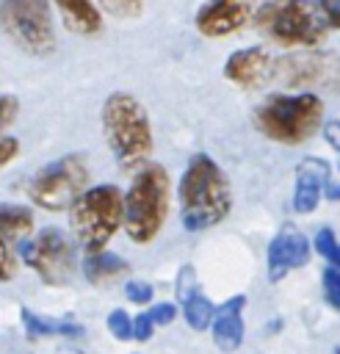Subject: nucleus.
<instances>
[{"label":"nucleus","mask_w":340,"mask_h":354,"mask_svg":"<svg viewBox=\"0 0 340 354\" xmlns=\"http://www.w3.org/2000/svg\"><path fill=\"white\" fill-rule=\"evenodd\" d=\"M180 202H182V224L191 232L216 227L229 216L232 194L224 171L207 155H193L180 180Z\"/></svg>","instance_id":"f257e3e1"},{"label":"nucleus","mask_w":340,"mask_h":354,"mask_svg":"<svg viewBox=\"0 0 340 354\" xmlns=\"http://www.w3.org/2000/svg\"><path fill=\"white\" fill-rule=\"evenodd\" d=\"M102 133L122 169L141 166L152 152V127L144 105L124 91H116L102 105Z\"/></svg>","instance_id":"f03ea898"},{"label":"nucleus","mask_w":340,"mask_h":354,"mask_svg":"<svg viewBox=\"0 0 340 354\" xmlns=\"http://www.w3.org/2000/svg\"><path fill=\"white\" fill-rule=\"evenodd\" d=\"M166 213H169V174L163 166L149 163L135 174L127 196H122L124 230L135 243H149L160 232Z\"/></svg>","instance_id":"7ed1b4c3"},{"label":"nucleus","mask_w":340,"mask_h":354,"mask_svg":"<svg viewBox=\"0 0 340 354\" xmlns=\"http://www.w3.org/2000/svg\"><path fill=\"white\" fill-rule=\"evenodd\" d=\"M323 116V102L312 91L301 94H274L254 111V124L263 136L282 144L307 141Z\"/></svg>","instance_id":"20e7f679"},{"label":"nucleus","mask_w":340,"mask_h":354,"mask_svg":"<svg viewBox=\"0 0 340 354\" xmlns=\"http://www.w3.org/2000/svg\"><path fill=\"white\" fill-rule=\"evenodd\" d=\"M69 218L77 243H83L88 254L102 252L122 224V191L116 185H94L83 191L72 202Z\"/></svg>","instance_id":"39448f33"},{"label":"nucleus","mask_w":340,"mask_h":354,"mask_svg":"<svg viewBox=\"0 0 340 354\" xmlns=\"http://www.w3.org/2000/svg\"><path fill=\"white\" fill-rule=\"evenodd\" d=\"M0 30L30 55H47L55 50L53 17L44 0H3Z\"/></svg>","instance_id":"423d86ee"},{"label":"nucleus","mask_w":340,"mask_h":354,"mask_svg":"<svg viewBox=\"0 0 340 354\" xmlns=\"http://www.w3.org/2000/svg\"><path fill=\"white\" fill-rule=\"evenodd\" d=\"M88 163L83 155H64L47 163L28 185V196L44 210H64L86 191Z\"/></svg>","instance_id":"0eeeda50"},{"label":"nucleus","mask_w":340,"mask_h":354,"mask_svg":"<svg viewBox=\"0 0 340 354\" xmlns=\"http://www.w3.org/2000/svg\"><path fill=\"white\" fill-rule=\"evenodd\" d=\"M257 28L282 44L315 47L323 41V28L307 3H265L257 8Z\"/></svg>","instance_id":"6e6552de"},{"label":"nucleus","mask_w":340,"mask_h":354,"mask_svg":"<svg viewBox=\"0 0 340 354\" xmlns=\"http://www.w3.org/2000/svg\"><path fill=\"white\" fill-rule=\"evenodd\" d=\"M19 257L47 285H66L72 279V274H75V266H77L72 241L55 227L41 230L36 241L19 243Z\"/></svg>","instance_id":"1a4fd4ad"},{"label":"nucleus","mask_w":340,"mask_h":354,"mask_svg":"<svg viewBox=\"0 0 340 354\" xmlns=\"http://www.w3.org/2000/svg\"><path fill=\"white\" fill-rule=\"evenodd\" d=\"M271 77L285 88H307V86H323L332 91H340V55L307 50L282 55L271 64Z\"/></svg>","instance_id":"9d476101"},{"label":"nucleus","mask_w":340,"mask_h":354,"mask_svg":"<svg viewBox=\"0 0 340 354\" xmlns=\"http://www.w3.org/2000/svg\"><path fill=\"white\" fill-rule=\"evenodd\" d=\"M307 260H310V241L299 230L285 227L268 243V279L279 282L290 268H301Z\"/></svg>","instance_id":"9b49d317"},{"label":"nucleus","mask_w":340,"mask_h":354,"mask_svg":"<svg viewBox=\"0 0 340 354\" xmlns=\"http://www.w3.org/2000/svg\"><path fill=\"white\" fill-rule=\"evenodd\" d=\"M252 17L249 3H238V0H218V3H207L196 11V28L205 36H227L235 33L238 28H243Z\"/></svg>","instance_id":"f8f14e48"},{"label":"nucleus","mask_w":340,"mask_h":354,"mask_svg":"<svg viewBox=\"0 0 340 354\" xmlns=\"http://www.w3.org/2000/svg\"><path fill=\"white\" fill-rule=\"evenodd\" d=\"M224 77L243 86V88H257L271 77V55L263 47H249L238 50L227 58L224 64Z\"/></svg>","instance_id":"ddd939ff"},{"label":"nucleus","mask_w":340,"mask_h":354,"mask_svg":"<svg viewBox=\"0 0 340 354\" xmlns=\"http://www.w3.org/2000/svg\"><path fill=\"white\" fill-rule=\"evenodd\" d=\"M329 180V163L323 158H304L296 169V191H293V210L312 213L321 202V191Z\"/></svg>","instance_id":"4468645a"},{"label":"nucleus","mask_w":340,"mask_h":354,"mask_svg":"<svg viewBox=\"0 0 340 354\" xmlns=\"http://www.w3.org/2000/svg\"><path fill=\"white\" fill-rule=\"evenodd\" d=\"M246 304V296H232L227 304H221L213 315V343L221 351H235L243 340V318L240 310Z\"/></svg>","instance_id":"2eb2a0df"},{"label":"nucleus","mask_w":340,"mask_h":354,"mask_svg":"<svg viewBox=\"0 0 340 354\" xmlns=\"http://www.w3.org/2000/svg\"><path fill=\"white\" fill-rule=\"evenodd\" d=\"M58 14L72 33L91 36L102 28V11L86 0H64V3H58Z\"/></svg>","instance_id":"dca6fc26"},{"label":"nucleus","mask_w":340,"mask_h":354,"mask_svg":"<svg viewBox=\"0 0 340 354\" xmlns=\"http://www.w3.org/2000/svg\"><path fill=\"white\" fill-rule=\"evenodd\" d=\"M127 268L130 266L119 254H111V252H97V254H88L83 260V274L91 285H108L116 277L127 274Z\"/></svg>","instance_id":"f3484780"},{"label":"nucleus","mask_w":340,"mask_h":354,"mask_svg":"<svg viewBox=\"0 0 340 354\" xmlns=\"http://www.w3.org/2000/svg\"><path fill=\"white\" fill-rule=\"evenodd\" d=\"M22 324H25V332H28L30 337H47V335L80 337V335H83V326L69 324V321H50V318H41V315H36V313L28 310V307H22Z\"/></svg>","instance_id":"a211bd4d"},{"label":"nucleus","mask_w":340,"mask_h":354,"mask_svg":"<svg viewBox=\"0 0 340 354\" xmlns=\"http://www.w3.org/2000/svg\"><path fill=\"white\" fill-rule=\"evenodd\" d=\"M33 227V213L22 205L0 202V235H22Z\"/></svg>","instance_id":"6ab92c4d"},{"label":"nucleus","mask_w":340,"mask_h":354,"mask_svg":"<svg viewBox=\"0 0 340 354\" xmlns=\"http://www.w3.org/2000/svg\"><path fill=\"white\" fill-rule=\"evenodd\" d=\"M182 315H185L188 326L205 329V326H210V321H213V315H216V307H213V301H210L207 296L191 293V296L182 301Z\"/></svg>","instance_id":"aec40b11"},{"label":"nucleus","mask_w":340,"mask_h":354,"mask_svg":"<svg viewBox=\"0 0 340 354\" xmlns=\"http://www.w3.org/2000/svg\"><path fill=\"white\" fill-rule=\"evenodd\" d=\"M315 252H318L323 260H329L332 268L340 271V243H337V238H334L332 230H321V232L315 235Z\"/></svg>","instance_id":"412c9836"},{"label":"nucleus","mask_w":340,"mask_h":354,"mask_svg":"<svg viewBox=\"0 0 340 354\" xmlns=\"http://www.w3.org/2000/svg\"><path fill=\"white\" fill-rule=\"evenodd\" d=\"M321 28H340V0H326L312 6Z\"/></svg>","instance_id":"4be33fe9"},{"label":"nucleus","mask_w":340,"mask_h":354,"mask_svg":"<svg viewBox=\"0 0 340 354\" xmlns=\"http://www.w3.org/2000/svg\"><path fill=\"white\" fill-rule=\"evenodd\" d=\"M108 329H111V335L116 340H130L133 337V321H130V315L124 310H113L108 315Z\"/></svg>","instance_id":"5701e85b"},{"label":"nucleus","mask_w":340,"mask_h":354,"mask_svg":"<svg viewBox=\"0 0 340 354\" xmlns=\"http://www.w3.org/2000/svg\"><path fill=\"white\" fill-rule=\"evenodd\" d=\"M323 296L334 310H340V271L337 268L323 271Z\"/></svg>","instance_id":"b1692460"},{"label":"nucleus","mask_w":340,"mask_h":354,"mask_svg":"<svg viewBox=\"0 0 340 354\" xmlns=\"http://www.w3.org/2000/svg\"><path fill=\"white\" fill-rule=\"evenodd\" d=\"M100 11H105V14H113V17H138L141 14V3H135V0H130V3H124V0H108V3H102V6H97Z\"/></svg>","instance_id":"393cba45"},{"label":"nucleus","mask_w":340,"mask_h":354,"mask_svg":"<svg viewBox=\"0 0 340 354\" xmlns=\"http://www.w3.org/2000/svg\"><path fill=\"white\" fill-rule=\"evenodd\" d=\"M17 274V257L11 252V246L6 243V238L0 235V282L11 279Z\"/></svg>","instance_id":"a878e982"},{"label":"nucleus","mask_w":340,"mask_h":354,"mask_svg":"<svg viewBox=\"0 0 340 354\" xmlns=\"http://www.w3.org/2000/svg\"><path fill=\"white\" fill-rule=\"evenodd\" d=\"M191 293H196V277H193V268L191 266H182V271L177 277V296L185 301Z\"/></svg>","instance_id":"bb28decb"},{"label":"nucleus","mask_w":340,"mask_h":354,"mask_svg":"<svg viewBox=\"0 0 340 354\" xmlns=\"http://www.w3.org/2000/svg\"><path fill=\"white\" fill-rule=\"evenodd\" d=\"M149 321H152V326H166V324H171L174 321V315H177V307L174 304H169V301H163V304H155L149 313Z\"/></svg>","instance_id":"cd10ccee"},{"label":"nucleus","mask_w":340,"mask_h":354,"mask_svg":"<svg viewBox=\"0 0 340 354\" xmlns=\"http://www.w3.org/2000/svg\"><path fill=\"white\" fill-rule=\"evenodd\" d=\"M124 296L133 301V304H147L152 299V288L147 282H127L124 285Z\"/></svg>","instance_id":"c85d7f7f"},{"label":"nucleus","mask_w":340,"mask_h":354,"mask_svg":"<svg viewBox=\"0 0 340 354\" xmlns=\"http://www.w3.org/2000/svg\"><path fill=\"white\" fill-rule=\"evenodd\" d=\"M17 111H19V102H17V97L0 94V130H6V127L14 122Z\"/></svg>","instance_id":"c756f323"},{"label":"nucleus","mask_w":340,"mask_h":354,"mask_svg":"<svg viewBox=\"0 0 340 354\" xmlns=\"http://www.w3.org/2000/svg\"><path fill=\"white\" fill-rule=\"evenodd\" d=\"M19 152V141L14 136H0V166H6L8 160H14Z\"/></svg>","instance_id":"7c9ffc66"},{"label":"nucleus","mask_w":340,"mask_h":354,"mask_svg":"<svg viewBox=\"0 0 340 354\" xmlns=\"http://www.w3.org/2000/svg\"><path fill=\"white\" fill-rule=\"evenodd\" d=\"M152 329H155V326H152V321H149V315H147V313H141V315L133 321V337H135V340H141V343L152 337Z\"/></svg>","instance_id":"2f4dec72"},{"label":"nucleus","mask_w":340,"mask_h":354,"mask_svg":"<svg viewBox=\"0 0 340 354\" xmlns=\"http://www.w3.org/2000/svg\"><path fill=\"white\" fill-rule=\"evenodd\" d=\"M323 136H326V141H329L334 149H340V122H326Z\"/></svg>","instance_id":"473e14b6"},{"label":"nucleus","mask_w":340,"mask_h":354,"mask_svg":"<svg viewBox=\"0 0 340 354\" xmlns=\"http://www.w3.org/2000/svg\"><path fill=\"white\" fill-rule=\"evenodd\" d=\"M326 196L337 202V199H340V185H326Z\"/></svg>","instance_id":"72a5a7b5"}]
</instances>
